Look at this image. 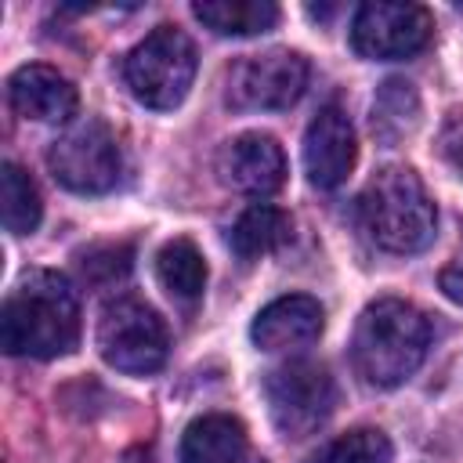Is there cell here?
<instances>
[{"instance_id":"cell-15","label":"cell","mask_w":463,"mask_h":463,"mask_svg":"<svg viewBox=\"0 0 463 463\" xmlns=\"http://www.w3.org/2000/svg\"><path fill=\"white\" fill-rule=\"evenodd\" d=\"M289 235H293L289 213H282L271 203H253L235 217V224L228 232V246L235 250V257L257 260V257L282 250L289 242Z\"/></svg>"},{"instance_id":"cell-22","label":"cell","mask_w":463,"mask_h":463,"mask_svg":"<svg viewBox=\"0 0 463 463\" xmlns=\"http://www.w3.org/2000/svg\"><path fill=\"white\" fill-rule=\"evenodd\" d=\"M438 152L445 163H452L463 174V109H452L438 130Z\"/></svg>"},{"instance_id":"cell-20","label":"cell","mask_w":463,"mask_h":463,"mask_svg":"<svg viewBox=\"0 0 463 463\" xmlns=\"http://www.w3.org/2000/svg\"><path fill=\"white\" fill-rule=\"evenodd\" d=\"M394 445L380 427H354L340 438H333L322 452H315L311 463H391Z\"/></svg>"},{"instance_id":"cell-10","label":"cell","mask_w":463,"mask_h":463,"mask_svg":"<svg viewBox=\"0 0 463 463\" xmlns=\"http://www.w3.org/2000/svg\"><path fill=\"white\" fill-rule=\"evenodd\" d=\"M217 174L228 188L264 199V195H275L286 181V152L271 134L246 130L221 145Z\"/></svg>"},{"instance_id":"cell-3","label":"cell","mask_w":463,"mask_h":463,"mask_svg":"<svg viewBox=\"0 0 463 463\" xmlns=\"http://www.w3.org/2000/svg\"><path fill=\"white\" fill-rule=\"evenodd\" d=\"M358 221L365 235L387 253H420L430 246L438 210L409 166H383L358 195Z\"/></svg>"},{"instance_id":"cell-14","label":"cell","mask_w":463,"mask_h":463,"mask_svg":"<svg viewBox=\"0 0 463 463\" xmlns=\"http://www.w3.org/2000/svg\"><path fill=\"white\" fill-rule=\"evenodd\" d=\"M177 463H264V459L250 456V438L242 420L228 412H206L184 427Z\"/></svg>"},{"instance_id":"cell-1","label":"cell","mask_w":463,"mask_h":463,"mask_svg":"<svg viewBox=\"0 0 463 463\" xmlns=\"http://www.w3.org/2000/svg\"><path fill=\"white\" fill-rule=\"evenodd\" d=\"M80 340V300L65 275L25 271L0 307V347L14 358H58Z\"/></svg>"},{"instance_id":"cell-5","label":"cell","mask_w":463,"mask_h":463,"mask_svg":"<svg viewBox=\"0 0 463 463\" xmlns=\"http://www.w3.org/2000/svg\"><path fill=\"white\" fill-rule=\"evenodd\" d=\"M98 351L112 369L130 373V376H148L166 365L170 329L152 304L123 293L101 307Z\"/></svg>"},{"instance_id":"cell-9","label":"cell","mask_w":463,"mask_h":463,"mask_svg":"<svg viewBox=\"0 0 463 463\" xmlns=\"http://www.w3.org/2000/svg\"><path fill=\"white\" fill-rule=\"evenodd\" d=\"M434 36V18L423 4L369 0L351 18V47L369 61H398L420 54Z\"/></svg>"},{"instance_id":"cell-16","label":"cell","mask_w":463,"mask_h":463,"mask_svg":"<svg viewBox=\"0 0 463 463\" xmlns=\"http://www.w3.org/2000/svg\"><path fill=\"white\" fill-rule=\"evenodd\" d=\"M192 14L217 36H257L279 25V4L271 0H195Z\"/></svg>"},{"instance_id":"cell-21","label":"cell","mask_w":463,"mask_h":463,"mask_svg":"<svg viewBox=\"0 0 463 463\" xmlns=\"http://www.w3.org/2000/svg\"><path fill=\"white\" fill-rule=\"evenodd\" d=\"M130 260H134L130 242H94L76 253V268H80L83 282L94 289H109V286L123 282L130 271Z\"/></svg>"},{"instance_id":"cell-23","label":"cell","mask_w":463,"mask_h":463,"mask_svg":"<svg viewBox=\"0 0 463 463\" xmlns=\"http://www.w3.org/2000/svg\"><path fill=\"white\" fill-rule=\"evenodd\" d=\"M438 286H441V293H445L452 304H459V307H463V260H456V264L441 268Z\"/></svg>"},{"instance_id":"cell-4","label":"cell","mask_w":463,"mask_h":463,"mask_svg":"<svg viewBox=\"0 0 463 463\" xmlns=\"http://www.w3.org/2000/svg\"><path fill=\"white\" fill-rule=\"evenodd\" d=\"M195 43L177 25H156L123 58V80L145 109H177L195 80Z\"/></svg>"},{"instance_id":"cell-2","label":"cell","mask_w":463,"mask_h":463,"mask_svg":"<svg viewBox=\"0 0 463 463\" xmlns=\"http://www.w3.org/2000/svg\"><path fill=\"white\" fill-rule=\"evenodd\" d=\"M427 347H430L427 315L409 300L380 297L354 322L351 365L369 387H398L423 365Z\"/></svg>"},{"instance_id":"cell-7","label":"cell","mask_w":463,"mask_h":463,"mask_svg":"<svg viewBox=\"0 0 463 463\" xmlns=\"http://www.w3.org/2000/svg\"><path fill=\"white\" fill-rule=\"evenodd\" d=\"M47 166L61 188L76 195H101L116 188L123 159L101 119H80L47 148Z\"/></svg>"},{"instance_id":"cell-12","label":"cell","mask_w":463,"mask_h":463,"mask_svg":"<svg viewBox=\"0 0 463 463\" xmlns=\"http://www.w3.org/2000/svg\"><path fill=\"white\" fill-rule=\"evenodd\" d=\"M7 101L22 119H33V123H69L80 109V94L72 80L40 61L11 72Z\"/></svg>"},{"instance_id":"cell-8","label":"cell","mask_w":463,"mask_h":463,"mask_svg":"<svg viewBox=\"0 0 463 463\" xmlns=\"http://www.w3.org/2000/svg\"><path fill=\"white\" fill-rule=\"evenodd\" d=\"M307 58L286 47L260 51V54H242L228 69V87L224 98L239 112H275L289 109L304 87H307Z\"/></svg>"},{"instance_id":"cell-13","label":"cell","mask_w":463,"mask_h":463,"mask_svg":"<svg viewBox=\"0 0 463 463\" xmlns=\"http://www.w3.org/2000/svg\"><path fill=\"white\" fill-rule=\"evenodd\" d=\"M326 311L307 293H289L264 304L250 326V336L260 351H300L322 336Z\"/></svg>"},{"instance_id":"cell-17","label":"cell","mask_w":463,"mask_h":463,"mask_svg":"<svg viewBox=\"0 0 463 463\" xmlns=\"http://www.w3.org/2000/svg\"><path fill=\"white\" fill-rule=\"evenodd\" d=\"M156 279L174 300L195 304L206 289V260H203L199 246L192 239L163 242L159 253H156Z\"/></svg>"},{"instance_id":"cell-18","label":"cell","mask_w":463,"mask_h":463,"mask_svg":"<svg viewBox=\"0 0 463 463\" xmlns=\"http://www.w3.org/2000/svg\"><path fill=\"white\" fill-rule=\"evenodd\" d=\"M420 94L409 80H383L373 98V134L383 145H398L420 127Z\"/></svg>"},{"instance_id":"cell-11","label":"cell","mask_w":463,"mask_h":463,"mask_svg":"<svg viewBox=\"0 0 463 463\" xmlns=\"http://www.w3.org/2000/svg\"><path fill=\"white\" fill-rule=\"evenodd\" d=\"M358 159V137L344 109L326 105L304 130V174L315 188H336L347 181Z\"/></svg>"},{"instance_id":"cell-19","label":"cell","mask_w":463,"mask_h":463,"mask_svg":"<svg viewBox=\"0 0 463 463\" xmlns=\"http://www.w3.org/2000/svg\"><path fill=\"white\" fill-rule=\"evenodd\" d=\"M0 217L11 235H33L43 217L40 188L18 163H4L0 170Z\"/></svg>"},{"instance_id":"cell-24","label":"cell","mask_w":463,"mask_h":463,"mask_svg":"<svg viewBox=\"0 0 463 463\" xmlns=\"http://www.w3.org/2000/svg\"><path fill=\"white\" fill-rule=\"evenodd\" d=\"M119 463H159V459H156V449L152 445H134V449H127L119 456Z\"/></svg>"},{"instance_id":"cell-6","label":"cell","mask_w":463,"mask_h":463,"mask_svg":"<svg viewBox=\"0 0 463 463\" xmlns=\"http://www.w3.org/2000/svg\"><path fill=\"white\" fill-rule=\"evenodd\" d=\"M264 402L282 438H307L329 420L336 383L318 362H286L264 376Z\"/></svg>"}]
</instances>
